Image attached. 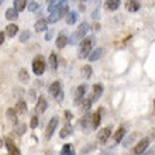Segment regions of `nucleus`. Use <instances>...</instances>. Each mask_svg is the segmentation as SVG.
Here are the masks:
<instances>
[{
  "instance_id": "nucleus-1",
  "label": "nucleus",
  "mask_w": 155,
  "mask_h": 155,
  "mask_svg": "<svg viewBox=\"0 0 155 155\" xmlns=\"http://www.w3.org/2000/svg\"><path fill=\"white\" fill-rule=\"evenodd\" d=\"M93 35L92 37H86L85 40L81 42V45H79V51H78V57L81 58V59H85L86 57H90L89 54L90 51H92V48H93Z\"/></svg>"
},
{
  "instance_id": "nucleus-34",
  "label": "nucleus",
  "mask_w": 155,
  "mask_h": 155,
  "mask_svg": "<svg viewBox=\"0 0 155 155\" xmlns=\"http://www.w3.org/2000/svg\"><path fill=\"white\" fill-rule=\"evenodd\" d=\"M38 124H40V118H38V116H33L31 120H30V128L35 130V128L38 127Z\"/></svg>"
},
{
  "instance_id": "nucleus-8",
  "label": "nucleus",
  "mask_w": 155,
  "mask_h": 155,
  "mask_svg": "<svg viewBox=\"0 0 155 155\" xmlns=\"http://www.w3.org/2000/svg\"><path fill=\"white\" fill-rule=\"evenodd\" d=\"M110 135H111V126H107V127H104V128H102L97 134L99 144H102V145L103 144H106L107 140L110 138Z\"/></svg>"
},
{
  "instance_id": "nucleus-16",
  "label": "nucleus",
  "mask_w": 155,
  "mask_h": 155,
  "mask_svg": "<svg viewBox=\"0 0 155 155\" xmlns=\"http://www.w3.org/2000/svg\"><path fill=\"white\" fill-rule=\"evenodd\" d=\"M69 42V38L66 37L65 34H59L58 35V38H57V48H59V49H62V48H65V45Z\"/></svg>"
},
{
  "instance_id": "nucleus-5",
  "label": "nucleus",
  "mask_w": 155,
  "mask_h": 155,
  "mask_svg": "<svg viewBox=\"0 0 155 155\" xmlns=\"http://www.w3.org/2000/svg\"><path fill=\"white\" fill-rule=\"evenodd\" d=\"M85 94H86V85L78 86L76 90H75V96H74V103L76 106L82 104L83 99H85Z\"/></svg>"
},
{
  "instance_id": "nucleus-13",
  "label": "nucleus",
  "mask_w": 155,
  "mask_h": 155,
  "mask_svg": "<svg viewBox=\"0 0 155 155\" xmlns=\"http://www.w3.org/2000/svg\"><path fill=\"white\" fill-rule=\"evenodd\" d=\"M126 133H127V128H126V124H123V126H120L117 128V131L114 133V143L116 144H118V143H121V140L124 138V135H126Z\"/></svg>"
},
{
  "instance_id": "nucleus-24",
  "label": "nucleus",
  "mask_w": 155,
  "mask_h": 155,
  "mask_svg": "<svg viewBox=\"0 0 155 155\" xmlns=\"http://www.w3.org/2000/svg\"><path fill=\"white\" fill-rule=\"evenodd\" d=\"M30 79V75H28V71L25 69V68H21L20 71H18V81L21 82V83H27Z\"/></svg>"
},
{
  "instance_id": "nucleus-28",
  "label": "nucleus",
  "mask_w": 155,
  "mask_h": 155,
  "mask_svg": "<svg viewBox=\"0 0 155 155\" xmlns=\"http://www.w3.org/2000/svg\"><path fill=\"white\" fill-rule=\"evenodd\" d=\"M58 14H59V17H66L68 14H69V7H68V4H65V2L59 6V8H58Z\"/></svg>"
},
{
  "instance_id": "nucleus-27",
  "label": "nucleus",
  "mask_w": 155,
  "mask_h": 155,
  "mask_svg": "<svg viewBox=\"0 0 155 155\" xmlns=\"http://www.w3.org/2000/svg\"><path fill=\"white\" fill-rule=\"evenodd\" d=\"M49 66H51V69L52 71H57L58 69V57L57 54L52 52L49 55Z\"/></svg>"
},
{
  "instance_id": "nucleus-43",
  "label": "nucleus",
  "mask_w": 155,
  "mask_h": 155,
  "mask_svg": "<svg viewBox=\"0 0 155 155\" xmlns=\"http://www.w3.org/2000/svg\"><path fill=\"white\" fill-rule=\"evenodd\" d=\"M51 37H52V33L49 31V33H47V35H45V40L49 41V40H51Z\"/></svg>"
},
{
  "instance_id": "nucleus-22",
  "label": "nucleus",
  "mask_w": 155,
  "mask_h": 155,
  "mask_svg": "<svg viewBox=\"0 0 155 155\" xmlns=\"http://www.w3.org/2000/svg\"><path fill=\"white\" fill-rule=\"evenodd\" d=\"M59 155H75V147L72 144H65V145L62 147Z\"/></svg>"
},
{
  "instance_id": "nucleus-41",
  "label": "nucleus",
  "mask_w": 155,
  "mask_h": 155,
  "mask_svg": "<svg viewBox=\"0 0 155 155\" xmlns=\"http://www.w3.org/2000/svg\"><path fill=\"white\" fill-rule=\"evenodd\" d=\"M28 94H30V100H35V92L34 90H30Z\"/></svg>"
},
{
  "instance_id": "nucleus-31",
  "label": "nucleus",
  "mask_w": 155,
  "mask_h": 155,
  "mask_svg": "<svg viewBox=\"0 0 155 155\" xmlns=\"http://www.w3.org/2000/svg\"><path fill=\"white\" fill-rule=\"evenodd\" d=\"M76 18H78V14L75 12H69V14L66 16V24L68 25H72L76 23Z\"/></svg>"
},
{
  "instance_id": "nucleus-37",
  "label": "nucleus",
  "mask_w": 155,
  "mask_h": 155,
  "mask_svg": "<svg viewBox=\"0 0 155 155\" xmlns=\"http://www.w3.org/2000/svg\"><path fill=\"white\" fill-rule=\"evenodd\" d=\"M72 117H74V116H72V113H71L69 110H66L65 111V121H66V124H69L71 120H72Z\"/></svg>"
},
{
  "instance_id": "nucleus-32",
  "label": "nucleus",
  "mask_w": 155,
  "mask_h": 155,
  "mask_svg": "<svg viewBox=\"0 0 155 155\" xmlns=\"http://www.w3.org/2000/svg\"><path fill=\"white\" fill-rule=\"evenodd\" d=\"M59 18H61V17H59L58 12H54V13H49V16H48V18H47V21H48L49 24H52V23H57Z\"/></svg>"
},
{
  "instance_id": "nucleus-9",
  "label": "nucleus",
  "mask_w": 155,
  "mask_h": 155,
  "mask_svg": "<svg viewBox=\"0 0 155 155\" xmlns=\"http://www.w3.org/2000/svg\"><path fill=\"white\" fill-rule=\"evenodd\" d=\"M61 92H62V87H61V82H59V81H55V82H52V83L49 85L48 93L51 94L52 97L57 99V96L61 93Z\"/></svg>"
},
{
  "instance_id": "nucleus-11",
  "label": "nucleus",
  "mask_w": 155,
  "mask_h": 155,
  "mask_svg": "<svg viewBox=\"0 0 155 155\" xmlns=\"http://www.w3.org/2000/svg\"><path fill=\"white\" fill-rule=\"evenodd\" d=\"M102 94H103V85H100V83H96V85L93 86V89H92V96H90L92 102H97Z\"/></svg>"
},
{
  "instance_id": "nucleus-7",
  "label": "nucleus",
  "mask_w": 155,
  "mask_h": 155,
  "mask_svg": "<svg viewBox=\"0 0 155 155\" xmlns=\"http://www.w3.org/2000/svg\"><path fill=\"white\" fill-rule=\"evenodd\" d=\"M148 145H150V138H143V140H140L138 143H137V145L134 147V155H141L144 154V152L147 151V148Z\"/></svg>"
},
{
  "instance_id": "nucleus-25",
  "label": "nucleus",
  "mask_w": 155,
  "mask_h": 155,
  "mask_svg": "<svg viewBox=\"0 0 155 155\" xmlns=\"http://www.w3.org/2000/svg\"><path fill=\"white\" fill-rule=\"evenodd\" d=\"M118 6H120V2L118 0H106L104 2V7L107 8V10H117Z\"/></svg>"
},
{
  "instance_id": "nucleus-38",
  "label": "nucleus",
  "mask_w": 155,
  "mask_h": 155,
  "mask_svg": "<svg viewBox=\"0 0 155 155\" xmlns=\"http://www.w3.org/2000/svg\"><path fill=\"white\" fill-rule=\"evenodd\" d=\"M24 131H25V124H21V126H18V128H17V134L21 135V134H24Z\"/></svg>"
},
{
  "instance_id": "nucleus-21",
  "label": "nucleus",
  "mask_w": 155,
  "mask_h": 155,
  "mask_svg": "<svg viewBox=\"0 0 155 155\" xmlns=\"http://www.w3.org/2000/svg\"><path fill=\"white\" fill-rule=\"evenodd\" d=\"M17 17H18V12H17V8L10 7V8L6 10V18H7V20H10V21L17 20Z\"/></svg>"
},
{
  "instance_id": "nucleus-20",
  "label": "nucleus",
  "mask_w": 155,
  "mask_h": 155,
  "mask_svg": "<svg viewBox=\"0 0 155 155\" xmlns=\"http://www.w3.org/2000/svg\"><path fill=\"white\" fill-rule=\"evenodd\" d=\"M103 55V48L102 47H99V48L93 49V52L90 54V57H89V61L90 62H94V61H99L100 59V57Z\"/></svg>"
},
{
  "instance_id": "nucleus-33",
  "label": "nucleus",
  "mask_w": 155,
  "mask_h": 155,
  "mask_svg": "<svg viewBox=\"0 0 155 155\" xmlns=\"http://www.w3.org/2000/svg\"><path fill=\"white\" fill-rule=\"evenodd\" d=\"M92 103H93V102H92V99H90V97H85L81 106H82V109H83V110H89L90 106H92Z\"/></svg>"
},
{
  "instance_id": "nucleus-14",
  "label": "nucleus",
  "mask_w": 155,
  "mask_h": 155,
  "mask_svg": "<svg viewBox=\"0 0 155 155\" xmlns=\"http://www.w3.org/2000/svg\"><path fill=\"white\" fill-rule=\"evenodd\" d=\"M47 27H48V21H47V18H40V20H37L35 21V24H34V28H35L37 33L45 31Z\"/></svg>"
},
{
  "instance_id": "nucleus-29",
  "label": "nucleus",
  "mask_w": 155,
  "mask_h": 155,
  "mask_svg": "<svg viewBox=\"0 0 155 155\" xmlns=\"http://www.w3.org/2000/svg\"><path fill=\"white\" fill-rule=\"evenodd\" d=\"M14 8H17V12H23L27 6H28V3L25 2V0H14Z\"/></svg>"
},
{
  "instance_id": "nucleus-12",
  "label": "nucleus",
  "mask_w": 155,
  "mask_h": 155,
  "mask_svg": "<svg viewBox=\"0 0 155 155\" xmlns=\"http://www.w3.org/2000/svg\"><path fill=\"white\" fill-rule=\"evenodd\" d=\"M103 107H100V109H97V110L93 113V120H92V127H93V130H96L99 127V124H100V121H102V114H103Z\"/></svg>"
},
{
  "instance_id": "nucleus-4",
  "label": "nucleus",
  "mask_w": 155,
  "mask_h": 155,
  "mask_svg": "<svg viewBox=\"0 0 155 155\" xmlns=\"http://www.w3.org/2000/svg\"><path fill=\"white\" fill-rule=\"evenodd\" d=\"M58 123H59V120H58L57 116H54V117L51 118V120H49L48 126H47V128H45V134H44L45 140H49L51 137H52L54 131H55V128L58 127Z\"/></svg>"
},
{
  "instance_id": "nucleus-36",
  "label": "nucleus",
  "mask_w": 155,
  "mask_h": 155,
  "mask_svg": "<svg viewBox=\"0 0 155 155\" xmlns=\"http://www.w3.org/2000/svg\"><path fill=\"white\" fill-rule=\"evenodd\" d=\"M40 8V3L38 2H30L28 3V10L30 12H35V10H38Z\"/></svg>"
},
{
  "instance_id": "nucleus-26",
  "label": "nucleus",
  "mask_w": 155,
  "mask_h": 155,
  "mask_svg": "<svg viewBox=\"0 0 155 155\" xmlns=\"http://www.w3.org/2000/svg\"><path fill=\"white\" fill-rule=\"evenodd\" d=\"M17 33H18V25L17 24H8L6 27V35H8V37H14Z\"/></svg>"
},
{
  "instance_id": "nucleus-17",
  "label": "nucleus",
  "mask_w": 155,
  "mask_h": 155,
  "mask_svg": "<svg viewBox=\"0 0 155 155\" xmlns=\"http://www.w3.org/2000/svg\"><path fill=\"white\" fill-rule=\"evenodd\" d=\"M47 107H48L47 100H45L42 96H40V97H38V102H37V107H35V111H38V113H44V111L47 110Z\"/></svg>"
},
{
  "instance_id": "nucleus-18",
  "label": "nucleus",
  "mask_w": 155,
  "mask_h": 155,
  "mask_svg": "<svg viewBox=\"0 0 155 155\" xmlns=\"http://www.w3.org/2000/svg\"><path fill=\"white\" fill-rule=\"evenodd\" d=\"M14 110L17 111V114L18 116H23L27 113V104H25V102H23V100H20V102L16 103V107H14Z\"/></svg>"
},
{
  "instance_id": "nucleus-40",
  "label": "nucleus",
  "mask_w": 155,
  "mask_h": 155,
  "mask_svg": "<svg viewBox=\"0 0 155 155\" xmlns=\"http://www.w3.org/2000/svg\"><path fill=\"white\" fill-rule=\"evenodd\" d=\"M100 155H113V150H104V151L100 152Z\"/></svg>"
},
{
  "instance_id": "nucleus-30",
  "label": "nucleus",
  "mask_w": 155,
  "mask_h": 155,
  "mask_svg": "<svg viewBox=\"0 0 155 155\" xmlns=\"http://www.w3.org/2000/svg\"><path fill=\"white\" fill-rule=\"evenodd\" d=\"M81 72H82V76L85 78V79H89V78L92 76V72H93V71H92V66L90 65H83Z\"/></svg>"
},
{
  "instance_id": "nucleus-46",
  "label": "nucleus",
  "mask_w": 155,
  "mask_h": 155,
  "mask_svg": "<svg viewBox=\"0 0 155 155\" xmlns=\"http://www.w3.org/2000/svg\"><path fill=\"white\" fill-rule=\"evenodd\" d=\"M147 155H155V152H150V154H147Z\"/></svg>"
},
{
  "instance_id": "nucleus-19",
  "label": "nucleus",
  "mask_w": 155,
  "mask_h": 155,
  "mask_svg": "<svg viewBox=\"0 0 155 155\" xmlns=\"http://www.w3.org/2000/svg\"><path fill=\"white\" fill-rule=\"evenodd\" d=\"M72 131H74V128L71 127V124H65V126L61 128V131H59V138H66V137H69V135L72 134Z\"/></svg>"
},
{
  "instance_id": "nucleus-23",
  "label": "nucleus",
  "mask_w": 155,
  "mask_h": 155,
  "mask_svg": "<svg viewBox=\"0 0 155 155\" xmlns=\"http://www.w3.org/2000/svg\"><path fill=\"white\" fill-rule=\"evenodd\" d=\"M6 116H7L8 121L16 126V124H17V111L14 110V109H7V111H6Z\"/></svg>"
},
{
  "instance_id": "nucleus-6",
  "label": "nucleus",
  "mask_w": 155,
  "mask_h": 155,
  "mask_svg": "<svg viewBox=\"0 0 155 155\" xmlns=\"http://www.w3.org/2000/svg\"><path fill=\"white\" fill-rule=\"evenodd\" d=\"M92 120H93V114H92V113H87V114H85L81 118V127L85 133H89L90 130H93V127H92Z\"/></svg>"
},
{
  "instance_id": "nucleus-2",
  "label": "nucleus",
  "mask_w": 155,
  "mask_h": 155,
  "mask_svg": "<svg viewBox=\"0 0 155 155\" xmlns=\"http://www.w3.org/2000/svg\"><path fill=\"white\" fill-rule=\"evenodd\" d=\"M87 28H89V25L86 24V23H82L81 25H79V27H78V30L76 31H75L74 34H72V37L69 38V44H76L78 41H83L85 40V35H86V33H87Z\"/></svg>"
},
{
  "instance_id": "nucleus-10",
  "label": "nucleus",
  "mask_w": 155,
  "mask_h": 155,
  "mask_svg": "<svg viewBox=\"0 0 155 155\" xmlns=\"http://www.w3.org/2000/svg\"><path fill=\"white\" fill-rule=\"evenodd\" d=\"M4 143H6V147H7L8 155H21L20 150L17 147L16 144L12 141V138H4Z\"/></svg>"
},
{
  "instance_id": "nucleus-42",
  "label": "nucleus",
  "mask_w": 155,
  "mask_h": 155,
  "mask_svg": "<svg viewBox=\"0 0 155 155\" xmlns=\"http://www.w3.org/2000/svg\"><path fill=\"white\" fill-rule=\"evenodd\" d=\"M4 42V31H2L0 33V44H3Z\"/></svg>"
},
{
  "instance_id": "nucleus-39",
  "label": "nucleus",
  "mask_w": 155,
  "mask_h": 155,
  "mask_svg": "<svg viewBox=\"0 0 155 155\" xmlns=\"http://www.w3.org/2000/svg\"><path fill=\"white\" fill-rule=\"evenodd\" d=\"M62 100H64V90H62L61 93L57 96V102H58V103H62Z\"/></svg>"
},
{
  "instance_id": "nucleus-3",
  "label": "nucleus",
  "mask_w": 155,
  "mask_h": 155,
  "mask_svg": "<svg viewBox=\"0 0 155 155\" xmlns=\"http://www.w3.org/2000/svg\"><path fill=\"white\" fill-rule=\"evenodd\" d=\"M44 71H45L44 57H42V55H37L33 61V72L37 75V76H41V75L44 74Z\"/></svg>"
},
{
  "instance_id": "nucleus-35",
  "label": "nucleus",
  "mask_w": 155,
  "mask_h": 155,
  "mask_svg": "<svg viewBox=\"0 0 155 155\" xmlns=\"http://www.w3.org/2000/svg\"><path fill=\"white\" fill-rule=\"evenodd\" d=\"M28 40H30V31L25 30V31H23L20 34V42H27Z\"/></svg>"
},
{
  "instance_id": "nucleus-44",
  "label": "nucleus",
  "mask_w": 155,
  "mask_h": 155,
  "mask_svg": "<svg viewBox=\"0 0 155 155\" xmlns=\"http://www.w3.org/2000/svg\"><path fill=\"white\" fill-rule=\"evenodd\" d=\"M79 8H81V12H83V10H85V4H83V3H79Z\"/></svg>"
},
{
  "instance_id": "nucleus-45",
  "label": "nucleus",
  "mask_w": 155,
  "mask_h": 155,
  "mask_svg": "<svg viewBox=\"0 0 155 155\" xmlns=\"http://www.w3.org/2000/svg\"><path fill=\"white\" fill-rule=\"evenodd\" d=\"M99 28H100V25H99V24H97V23H96V24H94V25H93V30H99Z\"/></svg>"
},
{
  "instance_id": "nucleus-15",
  "label": "nucleus",
  "mask_w": 155,
  "mask_h": 155,
  "mask_svg": "<svg viewBox=\"0 0 155 155\" xmlns=\"http://www.w3.org/2000/svg\"><path fill=\"white\" fill-rule=\"evenodd\" d=\"M140 7H141L140 2H135V0H128V2H126V10L127 12L134 13V12H137V10H140Z\"/></svg>"
}]
</instances>
